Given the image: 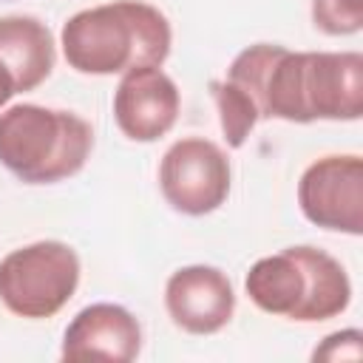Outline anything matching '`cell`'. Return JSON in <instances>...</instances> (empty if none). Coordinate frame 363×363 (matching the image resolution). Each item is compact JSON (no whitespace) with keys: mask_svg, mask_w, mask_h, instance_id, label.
<instances>
[{"mask_svg":"<svg viewBox=\"0 0 363 363\" xmlns=\"http://www.w3.org/2000/svg\"><path fill=\"white\" fill-rule=\"evenodd\" d=\"M79 258L62 241H37L0 261V303L20 318H51L77 292Z\"/></svg>","mask_w":363,"mask_h":363,"instance_id":"cell-4","label":"cell"},{"mask_svg":"<svg viewBox=\"0 0 363 363\" xmlns=\"http://www.w3.org/2000/svg\"><path fill=\"white\" fill-rule=\"evenodd\" d=\"M57 60L54 37L37 17H0V62L9 68L17 94L34 91L51 74Z\"/></svg>","mask_w":363,"mask_h":363,"instance_id":"cell-11","label":"cell"},{"mask_svg":"<svg viewBox=\"0 0 363 363\" xmlns=\"http://www.w3.org/2000/svg\"><path fill=\"white\" fill-rule=\"evenodd\" d=\"M210 91H213V99H216V108H218V122H221V130H224L227 145L230 147H241L244 139L250 136V130L258 122L255 105L250 102V96H244L227 79L210 82Z\"/></svg>","mask_w":363,"mask_h":363,"instance_id":"cell-12","label":"cell"},{"mask_svg":"<svg viewBox=\"0 0 363 363\" xmlns=\"http://www.w3.org/2000/svg\"><path fill=\"white\" fill-rule=\"evenodd\" d=\"M142 349V329L136 318L116 303L85 306L65 329L62 360H108L130 363Z\"/></svg>","mask_w":363,"mask_h":363,"instance_id":"cell-10","label":"cell"},{"mask_svg":"<svg viewBox=\"0 0 363 363\" xmlns=\"http://www.w3.org/2000/svg\"><path fill=\"white\" fill-rule=\"evenodd\" d=\"M298 204L303 216L335 233H363V159L323 156L312 162L298 182Z\"/></svg>","mask_w":363,"mask_h":363,"instance_id":"cell-6","label":"cell"},{"mask_svg":"<svg viewBox=\"0 0 363 363\" xmlns=\"http://www.w3.org/2000/svg\"><path fill=\"white\" fill-rule=\"evenodd\" d=\"M301 102L306 122L360 119L363 113V57L357 51H303Z\"/></svg>","mask_w":363,"mask_h":363,"instance_id":"cell-7","label":"cell"},{"mask_svg":"<svg viewBox=\"0 0 363 363\" xmlns=\"http://www.w3.org/2000/svg\"><path fill=\"white\" fill-rule=\"evenodd\" d=\"M159 187L164 201L179 213H213L224 204L230 193V159L210 139H179L162 156Z\"/></svg>","mask_w":363,"mask_h":363,"instance_id":"cell-5","label":"cell"},{"mask_svg":"<svg viewBox=\"0 0 363 363\" xmlns=\"http://www.w3.org/2000/svg\"><path fill=\"white\" fill-rule=\"evenodd\" d=\"M164 306L179 329L190 335H213L230 323L235 312V292L221 269L193 264L167 278Z\"/></svg>","mask_w":363,"mask_h":363,"instance_id":"cell-8","label":"cell"},{"mask_svg":"<svg viewBox=\"0 0 363 363\" xmlns=\"http://www.w3.org/2000/svg\"><path fill=\"white\" fill-rule=\"evenodd\" d=\"M17 94V88H14V79H11V74H9V68L0 62V108L11 99Z\"/></svg>","mask_w":363,"mask_h":363,"instance_id":"cell-15","label":"cell"},{"mask_svg":"<svg viewBox=\"0 0 363 363\" xmlns=\"http://www.w3.org/2000/svg\"><path fill=\"white\" fill-rule=\"evenodd\" d=\"M244 286L258 309L303 323L337 318L352 301L343 264L315 247H289L255 261Z\"/></svg>","mask_w":363,"mask_h":363,"instance_id":"cell-2","label":"cell"},{"mask_svg":"<svg viewBox=\"0 0 363 363\" xmlns=\"http://www.w3.org/2000/svg\"><path fill=\"white\" fill-rule=\"evenodd\" d=\"M113 116L128 139L156 142L176 125L179 88L164 71L153 65L130 68L113 94Z\"/></svg>","mask_w":363,"mask_h":363,"instance_id":"cell-9","label":"cell"},{"mask_svg":"<svg viewBox=\"0 0 363 363\" xmlns=\"http://www.w3.org/2000/svg\"><path fill=\"white\" fill-rule=\"evenodd\" d=\"M94 147V128L43 105H14L0 113V164L26 184H54L82 170Z\"/></svg>","mask_w":363,"mask_h":363,"instance_id":"cell-3","label":"cell"},{"mask_svg":"<svg viewBox=\"0 0 363 363\" xmlns=\"http://www.w3.org/2000/svg\"><path fill=\"white\" fill-rule=\"evenodd\" d=\"M360 340L357 329L335 332L312 352V360H360Z\"/></svg>","mask_w":363,"mask_h":363,"instance_id":"cell-14","label":"cell"},{"mask_svg":"<svg viewBox=\"0 0 363 363\" xmlns=\"http://www.w3.org/2000/svg\"><path fill=\"white\" fill-rule=\"evenodd\" d=\"M312 20L323 34H354L363 26V0H312Z\"/></svg>","mask_w":363,"mask_h":363,"instance_id":"cell-13","label":"cell"},{"mask_svg":"<svg viewBox=\"0 0 363 363\" xmlns=\"http://www.w3.org/2000/svg\"><path fill=\"white\" fill-rule=\"evenodd\" d=\"M62 54L79 74L159 68L170 54L167 17L139 0H116L77 11L62 26Z\"/></svg>","mask_w":363,"mask_h":363,"instance_id":"cell-1","label":"cell"}]
</instances>
